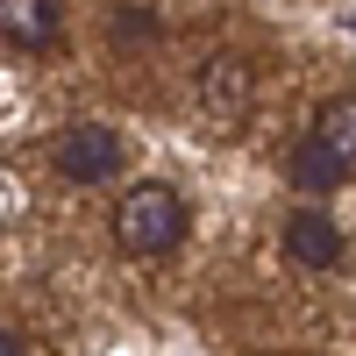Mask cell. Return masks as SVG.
Segmentation results:
<instances>
[{"mask_svg":"<svg viewBox=\"0 0 356 356\" xmlns=\"http://www.w3.org/2000/svg\"><path fill=\"white\" fill-rule=\"evenodd\" d=\"M186 200H178V186H164V178H150V186H129V200L114 207V243H122L129 257H164L186 243Z\"/></svg>","mask_w":356,"mask_h":356,"instance_id":"1","label":"cell"},{"mask_svg":"<svg viewBox=\"0 0 356 356\" xmlns=\"http://www.w3.org/2000/svg\"><path fill=\"white\" fill-rule=\"evenodd\" d=\"M50 164H57V178H72V186H107V178H122L129 143H122V129H107V122H79V129L57 136Z\"/></svg>","mask_w":356,"mask_h":356,"instance_id":"2","label":"cell"},{"mask_svg":"<svg viewBox=\"0 0 356 356\" xmlns=\"http://www.w3.org/2000/svg\"><path fill=\"white\" fill-rule=\"evenodd\" d=\"M250 100H257V65H250L243 50H214L200 65V107H207V122L235 129L250 114Z\"/></svg>","mask_w":356,"mask_h":356,"instance_id":"3","label":"cell"},{"mask_svg":"<svg viewBox=\"0 0 356 356\" xmlns=\"http://www.w3.org/2000/svg\"><path fill=\"white\" fill-rule=\"evenodd\" d=\"M285 257L307 264V271H335L342 264V228L321 207H300V214H285Z\"/></svg>","mask_w":356,"mask_h":356,"instance_id":"4","label":"cell"},{"mask_svg":"<svg viewBox=\"0 0 356 356\" xmlns=\"http://www.w3.org/2000/svg\"><path fill=\"white\" fill-rule=\"evenodd\" d=\"M0 36L15 50H50L65 36V0H0Z\"/></svg>","mask_w":356,"mask_h":356,"instance_id":"5","label":"cell"},{"mask_svg":"<svg viewBox=\"0 0 356 356\" xmlns=\"http://www.w3.org/2000/svg\"><path fill=\"white\" fill-rule=\"evenodd\" d=\"M314 143H321V150H328L342 171H356V93L321 100V114H314Z\"/></svg>","mask_w":356,"mask_h":356,"instance_id":"6","label":"cell"},{"mask_svg":"<svg viewBox=\"0 0 356 356\" xmlns=\"http://www.w3.org/2000/svg\"><path fill=\"white\" fill-rule=\"evenodd\" d=\"M285 178H292V186H300V193H335L342 186V164L328 157V150H321V143L307 136V143H292V157H285Z\"/></svg>","mask_w":356,"mask_h":356,"instance_id":"7","label":"cell"},{"mask_svg":"<svg viewBox=\"0 0 356 356\" xmlns=\"http://www.w3.org/2000/svg\"><path fill=\"white\" fill-rule=\"evenodd\" d=\"M114 36H122V43H129V36H136V43L157 36V15H150V8H122V15H114Z\"/></svg>","mask_w":356,"mask_h":356,"instance_id":"8","label":"cell"},{"mask_svg":"<svg viewBox=\"0 0 356 356\" xmlns=\"http://www.w3.org/2000/svg\"><path fill=\"white\" fill-rule=\"evenodd\" d=\"M0 356H29V349H22V335H15V328H0Z\"/></svg>","mask_w":356,"mask_h":356,"instance_id":"9","label":"cell"}]
</instances>
